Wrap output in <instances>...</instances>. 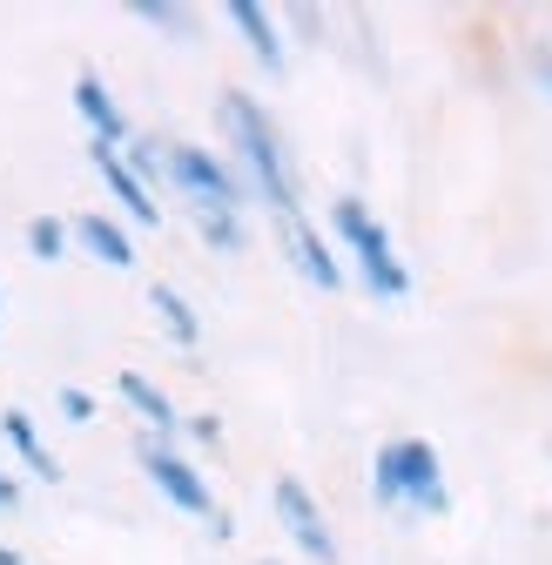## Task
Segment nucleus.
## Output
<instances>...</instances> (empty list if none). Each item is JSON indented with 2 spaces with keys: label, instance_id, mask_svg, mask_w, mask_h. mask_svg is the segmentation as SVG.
Returning a JSON list of instances; mask_svg holds the SVG:
<instances>
[{
  "label": "nucleus",
  "instance_id": "obj_1",
  "mask_svg": "<svg viewBox=\"0 0 552 565\" xmlns=\"http://www.w3.org/2000/svg\"><path fill=\"white\" fill-rule=\"evenodd\" d=\"M216 135H223V162L236 169V182H243L250 202H263L269 216H290V209H304L290 141H284V128H276V115L263 108V95L223 88V95H216Z\"/></svg>",
  "mask_w": 552,
  "mask_h": 565
},
{
  "label": "nucleus",
  "instance_id": "obj_2",
  "mask_svg": "<svg viewBox=\"0 0 552 565\" xmlns=\"http://www.w3.org/2000/svg\"><path fill=\"white\" fill-rule=\"evenodd\" d=\"M323 236H330V249H337V263H343V276H358L364 290L378 297V303H404L411 297V263L397 256V243H391V223L378 216V209L364 202V195H330V209H323Z\"/></svg>",
  "mask_w": 552,
  "mask_h": 565
},
{
  "label": "nucleus",
  "instance_id": "obj_3",
  "mask_svg": "<svg viewBox=\"0 0 552 565\" xmlns=\"http://www.w3.org/2000/svg\"><path fill=\"white\" fill-rule=\"evenodd\" d=\"M371 499L384 512H411V519H445L452 512V478H445V458L432 438L404 431V438H384L371 451Z\"/></svg>",
  "mask_w": 552,
  "mask_h": 565
},
{
  "label": "nucleus",
  "instance_id": "obj_4",
  "mask_svg": "<svg viewBox=\"0 0 552 565\" xmlns=\"http://www.w3.org/2000/svg\"><path fill=\"white\" fill-rule=\"evenodd\" d=\"M135 471H142L182 519H202V525H210V539H236V519L216 505L210 478H202V465H195L182 445H162V438H142V431H135Z\"/></svg>",
  "mask_w": 552,
  "mask_h": 565
},
{
  "label": "nucleus",
  "instance_id": "obj_5",
  "mask_svg": "<svg viewBox=\"0 0 552 565\" xmlns=\"http://www.w3.org/2000/svg\"><path fill=\"white\" fill-rule=\"evenodd\" d=\"M162 189H176L182 209H250V195H243L236 169L223 162V149L189 141V135L162 141Z\"/></svg>",
  "mask_w": 552,
  "mask_h": 565
},
{
  "label": "nucleus",
  "instance_id": "obj_6",
  "mask_svg": "<svg viewBox=\"0 0 552 565\" xmlns=\"http://www.w3.org/2000/svg\"><path fill=\"white\" fill-rule=\"evenodd\" d=\"M269 519H276V532L297 545L304 565H343V545H337V532H330V512L317 505V491H310L297 471L269 478Z\"/></svg>",
  "mask_w": 552,
  "mask_h": 565
},
{
  "label": "nucleus",
  "instance_id": "obj_7",
  "mask_svg": "<svg viewBox=\"0 0 552 565\" xmlns=\"http://www.w3.org/2000/svg\"><path fill=\"white\" fill-rule=\"evenodd\" d=\"M269 223H276V249H284V263L310 282V290L337 297L343 282H351V276H343V263H337V249H330V236L304 216V209H290V216H269Z\"/></svg>",
  "mask_w": 552,
  "mask_h": 565
},
{
  "label": "nucleus",
  "instance_id": "obj_8",
  "mask_svg": "<svg viewBox=\"0 0 552 565\" xmlns=\"http://www.w3.org/2000/svg\"><path fill=\"white\" fill-rule=\"evenodd\" d=\"M88 162H95V175H102V189H108V202L121 209V216L135 223V230H162V195L135 175L128 162H121V149H102V141H88Z\"/></svg>",
  "mask_w": 552,
  "mask_h": 565
},
{
  "label": "nucleus",
  "instance_id": "obj_9",
  "mask_svg": "<svg viewBox=\"0 0 552 565\" xmlns=\"http://www.w3.org/2000/svg\"><path fill=\"white\" fill-rule=\"evenodd\" d=\"M223 21L236 28V41L250 47V61L263 75H284L290 67V41H284V14L263 8V0H223Z\"/></svg>",
  "mask_w": 552,
  "mask_h": 565
},
{
  "label": "nucleus",
  "instance_id": "obj_10",
  "mask_svg": "<svg viewBox=\"0 0 552 565\" xmlns=\"http://www.w3.org/2000/svg\"><path fill=\"white\" fill-rule=\"evenodd\" d=\"M115 397L128 404L135 424H142V438H162V445L182 438V404H176L149 371H115Z\"/></svg>",
  "mask_w": 552,
  "mask_h": 565
},
{
  "label": "nucleus",
  "instance_id": "obj_11",
  "mask_svg": "<svg viewBox=\"0 0 552 565\" xmlns=\"http://www.w3.org/2000/svg\"><path fill=\"white\" fill-rule=\"evenodd\" d=\"M67 102H75V115L88 121V141H102V149H128V135H135V121H128V108L115 102V88L95 75V67H82L75 75V88H67Z\"/></svg>",
  "mask_w": 552,
  "mask_h": 565
},
{
  "label": "nucleus",
  "instance_id": "obj_12",
  "mask_svg": "<svg viewBox=\"0 0 552 565\" xmlns=\"http://www.w3.org/2000/svg\"><path fill=\"white\" fill-rule=\"evenodd\" d=\"M67 236H75V249L95 256L102 269H135V236H128V223L102 216V209H82V216H67Z\"/></svg>",
  "mask_w": 552,
  "mask_h": 565
},
{
  "label": "nucleus",
  "instance_id": "obj_13",
  "mask_svg": "<svg viewBox=\"0 0 552 565\" xmlns=\"http://www.w3.org/2000/svg\"><path fill=\"white\" fill-rule=\"evenodd\" d=\"M0 445H8L21 465H28V478H41V484H61L67 478V465L47 451V438H41V424L21 411V404H8V411H0Z\"/></svg>",
  "mask_w": 552,
  "mask_h": 565
},
{
  "label": "nucleus",
  "instance_id": "obj_14",
  "mask_svg": "<svg viewBox=\"0 0 552 565\" xmlns=\"http://www.w3.org/2000/svg\"><path fill=\"white\" fill-rule=\"evenodd\" d=\"M189 230L202 236V249L243 256L250 249V209H189Z\"/></svg>",
  "mask_w": 552,
  "mask_h": 565
},
{
  "label": "nucleus",
  "instance_id": "obj_15",
  "mask_svg": "<svg viewBox=\"0 0 552 565\" xmlns=\"http://www.w3.org/2000/svg\"><path fill=\"white\" fill-rule=\"evenodd\" d=\"M149 310H156V323H162V337L176 350H195L202 343V317L189 310V297L176 290V282H149Z\"/></svg>",
  "mask_w": 552,
  "mask_h": 565
},
{
  "label": "nucleus",
  "instance_id": "obj_16",
  "mask_svg": "<svg viewBox=\"0 0 552 565\" xmlns=\"http://www.w3.org/2000/svg\"><path fill=\"white\" fill-rule=\"evenodd\" d=\"M128 21H142L169 41H195V8H176V0H128Z\"/></svg>",
  "mask_w": 552,
  "mask_h": 565
},
{
  "label": "nucleus",
  "instance_id": "obj_17",
  "mask_svg": "<svg viewBox=\"0 0 552 565\" xmlns=\"http://www.w3.org/2000/svg\"><path fill=\"white\" fill-rule=\"evenodd\" d=\"M67 249H75L67 216H28V256H34V263H61Z\"/></svg>",
  "mask_w": 552,
  "mask_h": 565
},
{
  "label": "nucleus",
  "instance_id": "obj_18",
  "mask_svg": "<svg viewBox=\"0 0 552 565\" xmlns=\"http://www.w3.org/2000/svg\"><path fill=\"white\" fill-rule=\"evenodd\" d=\"M162 141H169V135H142V128H135V135H128V149H121V162L142 175L149 189H162Z\"/></svg>",
  "mask_w": 552,
  "mask_h": 565
},
{
  "label": "nucleus",
  "instance_id": "obj_19",
  "mask_svg": "<svg viewBox=\"0 0 552 565\" xmlns=\"http://www.w3.org/2000/svg\"><path fill=\"white\" fill-rule=\"evenodd\" d=\"M54 404H61V417H67V424H95V411H102V404H95V391H82V384H61V391H54Z\"/></svg>",
  "mask_w": 552,
  "mask_h": 565
},
{
  "label": "nucleus",
  "instance_id": "obj_20",
  "mask_svg": "<svg viewBox=\"0 0 552 565\" xmlns=\"http://www.w3.org/2000/svg\"><path fill=\"white\" fill-rule=\"evenodd\" d=\"M182 438H195V445H223V417H216V411H182Z\"/></svg>",
  "mask_w": 552,
  "mask_h": 565
},
{
  "label": "nucleus",
  "instance_id": "obj_21",
  "mask_svg": "<svg viewBox=\"0 0 552 565\" xmlns=\"http://www.w3.org/2000/svg\"><path fill=\"white\" fill-rule=\"evenodd\" d=\"M284 21H290V28H297V34H304V41H323V28H317V21H323V14H317V8H290V14H284Z\"/></svg>",
  "mask_w": 552,
  "mask_h": 565
},
{
  "label": "nucleus",
  "instance_id": "obj_22",
  "mask_svg": "<svg viewBox=\"0 0 552 565\" xmlns=\"http://www.w3.org/2000/svg\"><path fill=\"white\" fill-rule=\"evenodd\" d=\"M21 499H28V484H21V478H14L8 465H0V512H14Z\"/></svg>",
  "mask_w": 552,
  "mask_h": 565
},
{
  "label": "nucleus",
  "instance_id": "obj_23",
  "mask_svg": "<svg viewBox=\"0 0 552 565\" xmlns=\"http://www.w3.org/2000/svg\"><path fill=\"white\" fill-rule=\"evenodd\" d=\"M539 88L552 95V47H539Z\"/></svg>",
  "mask_w": 552,
  "mask_h": 565
},
{
  "label": "nucleus",
  "instance_id": "obj_24",
  "mask_svg": "<svg viewBox=\"0 0 552 565\" xmlns=\"http://www.w3.org/2000/svg\"><path fill=\"white\" fill-rule=\"evenodd\" d=\"M0 565H28V552H14V545H0Z\"/></svg>",
  "mask_w": 552,
  "mask_h": 565
},
{
  "label": "nucleus",
  "instance_id": "obj_25",
  "mask_svg": "<svg viewBox=\"0 0 552 565\" xmlns=\"http://www.w3.org/2000/svg\"><path fill=\"white\" fill-rule=\"evenodd\" d=\"M0 310H8V290H0Z\"/></svg>",
  "mask_w": 552,
  "mask_h": 565
},
{
  "label": "nucleus",
  "instance_id": "obj_26",
  "mask_svg": "<svg viewBox=\"0 0 552 565\" xmlns=\"http://www.w3.org/2000/svg\"><path fill=\"white\" fill-rule=\"evenodd\" d=\"M256 565H276V558H256Z\"/></svg>",
  "mask_w": 552,
  "mask_h": 565
}]
</instances>
